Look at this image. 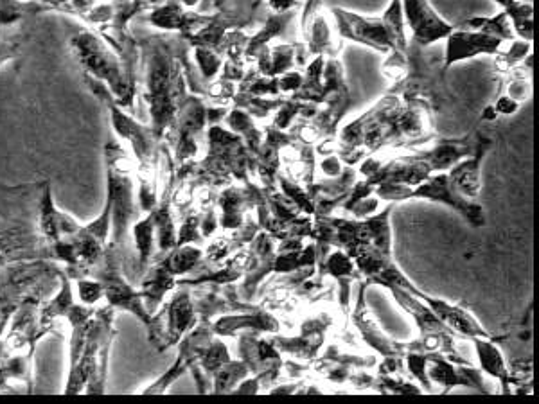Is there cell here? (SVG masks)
I'll return each mask as SVG.
<instances>
[{
    "label": "cell",
    "instance_id": "1",
    "mask_svg": "<svg viewBox=\"0 0 539 404\" xmlns=\"http://www.w3.org/2000/svg\"><path fill=\"white\" fill-rule=\"evenodd\" d=\"M137 42L141 49V69L135 115L141 119V114H146V123L155 137L164 142L173 128L178 108L189 94L186 80L189 45L184 36L171 33L146 36Z\"/></svg>",
    "mask_w": 539,
    "mask_h": 404
},
{
    "label": "cell",
    "instance_id": "2",
    "mask_svg": "<svg viewBox=\"0 0 539 404\" xmlns=\"http://www.w3.org/2000/svg\"><path fill=\"white\" fill-rule=\"evenodd\" d=\"M117 311L99 306L87 322L67 329L65 396H103L107 392L108 358L115 342Z\"/></svg>",
    "mask_w": 539,
    "mask_h": 404
},
{
    "label": "cell",
    "instance_id": "3",
    "mask_svg": "<svg viewBox=\"0 0 539 404\" xmlns=\"http://www.w3.org/2000/svg\"><path fill=\"white\" fill-rule=\"evenodd\" d=\"M103 162L107 171V200L110 207V243L121 257L124 273L139 281L137 261L133 254L132 227L142 212L137 203L135 160L132 153L114 133L103 146Z\"/></svg>",
    "mask_w": 539,
    "mask_h": 404
},
{
    "label": "cell",
    "instance_id": "4",
    "mask_svg": "<svg viewBox=\"0 0 539 404\" xmlns=\"http://www.w3.org/2000/svg\"><path fill=\"white\" fill-rule=\"evenodd\" d=\"M69 49L81 74L101 81L115 101L135 115L139 101L141 60L124 58L98 31L87 26L72 33Z\"/></svg>",
    "mask_w": 539,
    "mask_h": 404
},
{
    "label": "cell",
    "instance_id": "5",
    "mask_svg": "<svg viewBox=\"0 0 539 404\" xmlns=\"http://www.w3.org/2000/svg\"><path fill=\"white\" fill-rule=\"evenodd\" d=\"M45 259L38 230L36 182L0 187V264Z\"/></svg>",
    "mask_w": 539,
    "mask_h": 404
},
{
    "label": "cell",
    "instance_id": "6",
    "mask_svg": "<svg viewBox=\"0 0 539 404\" xmlns=\"http://www.w3.org/2000/svg\"><path fill=\"white\" fill-rule=\"evenodd\" d=\"M342 42L365 45L381 54L407 53L408 35L401 0H390L380 17H365L349 9L331 8Z\"/></svg>",
    "mask_w": 539,
    "mask_h": 404
},
{
    "label": "cell",
    "instance_id": "7",
    "mask_svg": "<svg viewBox=\"0 0 539 404\" xmlns=\"http://www.w3.org/2000/svg\"><path fill=\"white\" fill-rule=\"evenodd\" d=\"M65 270L49 259L0 264V333L15 309L27 299H49Z\"/></svg>",
    "mask_w": 539,
    "mask_h": 404
},
{
    "label": "cell",
    "instance_id": "8",
    "mask_svg": "<svg viewBox=\"0 0 539 404\" xmlns=\"http://www.w3.org/2000/svg\"><path fill=\"white\" fill-rule=\"evenodd\" d=\"M92 275H96L99 282L103 284L107 306L115 311L130 313L132 317L137 318L146 327L151 345L159 351L162 334H164L162 317L159 313L151 315L150 311L146 309L141 291L137 286H133L132 279L124 273L121 257L112 246L108 245L107 254L98 264V268L92 272Z\"/></svg>",
    "mask_w": 539,
    "mask_h": 404
},
{
    "label": "cell",
    "instance_id": "9",
    "mask_svg": "<svg viewBox=\"0 0 539 404\" xmlns=\"http://www.w3.org/2000/svg\"><path fill=\"white\" fill-rule=\"evenodd\" d=\"M374 194L380 198L381 202L398 203L421 198V200L442 203V205H448L453 211L459 212L460 216L468 221L471 227L480 229L486 225L484 207L478 202H469L460 194L455 193L446 173L432 175L430 178H426L425 182L414 185V187L398 184L376 185Z\"/></svg>",
    "mask_w": 539,
    "mask_h": 404
},
{
    "label": "cell",
    "instance_id": "10",
    "mask_svg": "<svg viewBox=\"0 0 539 404\" xmlns=\"http://www.w3.org/2000/svg\"><path fill=\"white\" fill-rule=\"evenodd\" d=\"M209 126V105L198 94L189 92L178 108L173 128L169 130L166 144L173 153L177 169L193 166L202 159Z\"/></svg>",
    "mask_w": 539,
    "mask_h": 404
},
{
    "label": "cell",
    "instance_id": "11",
    "mask_svg": "<svg viewBox=\"0 0 539 404\" xmlns=\"http://www.w3.org/2000/svg\"><path fill=\"white\" fill-rule=\"evenodd\" d=\"M216 336L213 331V324H205L198 322L195 329H191L189 333L178 342L177 360L169 367L160 378L155 379L150 385L137 390L135 394L139 396H160L166 394L168 388L177 383L178 379L186 376L189 370L195 367L200 358L204 356L205 349L209 347V343L213 342Z\"/></svg>",
    "mask_w": 539,
    "mask_h": 404
},
{
    "label": "cell",
    "instance_id": "12",
    "mask_svg": "<svg viewBox=\"0 0 539 404\" xmlns=\"http://www.w3.org/2000/svg\"><path fill=\"white\" fill-rule=\"evenodd\" d=\"M367 288L369 286L360 281L356 306H354L353 313H351V322H353L360 342L380 358H392V356L405 358L407 342H398V340L390 338L389 334L383 331L378 318L372 315L371 308H369V304L365 300Z\"/></svg>",
    "mask_w": 539,
    "mask_h": 404
},
{
    "label": "cell",
    "instance_id": "13",
    "mask_svg": "<svg viewBox=\"0 0 539 404\" xmlns=\"http://www.w3.org/2000/svg\"><path fill=\"white\" fill-rule=\"evenodd\" d=\"M157 313L162 317L164 327L159 352L177 347L178 342L198 324L193 291L187 290L184 286H177V290L169 295Z\"/></svg>",
    "mask_w": 539,
    "mask_h": 404
},
{
    "label": "cell",
    "instance_id": "14",
    "mask_svg": "<svg viewBox=\"0 0 539 404\" xmlns=\"http://www.w3.org/2000/svg\"><path fill=\"white\" fill-rule=\"evenodd\" d=\"M401 4L412 44L428 49L430 45L446 40L455 29L433 9L430 0H401Z\"/></svg>",
    "mask_w": 539,
    "mask_h": 404
},
{
    "label": "cell",
    "instance_id": "15",
    "mask_svg": "<svg viewBox=\"0 0 539 404\" xmlns=\"http://www.w3.org/2000/svg\"><path fill=\"white\" fill-rule=\"evenodd\" d=\"M495 141L489 133L477 128V146L468 157L459 160L455 166H451L446 175L450 180L455 193L460 194L469 202H477L482 191V164L486 160L489 151L493 150Z\"/></svg>",
    "mask_w": 539,
    "mask_h": 404
},
{
    "label": "cell",
    "instance_id": "16",
    "mask_svg": "<svg viewBox=\"0 0 539 404\" xmlns=\"http://www.w3.org/2000/svg\"><path fill=\"white\" fill-rule=\"evenodd\" d=\"M426 374L432 383L444 388L442 394H448L455 387L475 388L480 394H489L482 370L455 363L444 352H430Z\"/></svg>",
    "mask_w": 539,
    "mask_h": 404
},
{
    "label": "cell",
    "instance_id": "17",
    "mask_svg": "<svg viewBox=\"0 0 539 404\" xmlns=\"http://www.w3.org/2000/svg\"><path fill=\"white\" fill-rule=\"evenodd\" d=\"M507 42L495 38V36L486 35L482 31H471V29H462L455 26L451 35L446 38V53L442 60V67L450 71L455 63L466 62L477 56H496L504 49Z\"/></svg>",
    "mask_w": 539,
    "mask_h": 404
},
{
    "label": "cell",
    "instance_id": "18",
    "mask_svg": "<svg viewBox=\"0 0 539 404\" xmlns=\"http://www.w3.org/2000/svg\"><path fill=\"white\" fill-rule=\"evenodd\" d=\"M281 318L275 317L272 309L256 308L221 315L213 322V331L221 338H236L241 333L277 334L283 331Z\"/></svg>",
    "mask_w": 539,
    "mask_h": 404
},
{
    "label": "cell",
    "instance_id": "19",
    "mask_svg": "<svg viewBox=\"0 0 539 404\" xmlns=\"http://www.w3.org/2000/svg\"><path fill=\"white\" fill-rule=\"evenodd\" d=\"M211 18V13H196L186 9L178 0H166L157 8L146 11L144 20L151 27L159 29L162 33L171 35L189 36L204 27Z\"/></svg>",
    "mask_w": 539,
    "mask_h": 404
},
{
    "label": "cell",
    "instance_id": "20",
    "mask_svg": "<svg viewBox=\"0 0 539 404\" xmlns=\"http://www.w3.org/2000/svg\"><path fill=\"white\" fill-rule=\"evenodd\" d=\"M301 42L306 47L310 60L315 56H322L326 60L338 58L344 42L338 36L331 11L320 9L317 15H313L306 22V26L301 31Z\"/></svg>",
    "mask_w": 539,
    "mask_h": 404
},
{
    "label": "cell",
    "instance_id": "21",
    "mask_svg": "<svg viewBox=\"0 0 539 404\" xmlns=\"http://www.w3.org/2000/svg\"><path fill=\"white\" fill-rule=\"evenodd\" d=\"M317 273L322 277H331L338 286V306L345 317L351 311V286L353 282H360V273L351 255L342 248H331L329 254L317 264Z\"/></svg>",
    "mask_w": 539,
    "mask_h": 404
},
{
    "label": "cell",
    "instance_id": "22",
    "mask_svg": "<svg viewBox=\"0 0 539 404\" xmlns=\"http://www.w3.org/2000/svg\"><path fill=\"white\" fill-rule=\"evenodd\" d=\"M308 62H310V56L306 53V47L301 40H295V42L266 45L257 56L254 67L263 76L277 78L284 72L293 71L297 67L304 69Z\"/></svg>",
    "mask_w": 539,
    "mask_h": 404
},
{
    "label": "cell",
    "instance_id": "23",
    "mask_svg": "<svg viewBox=\"0 0 539 404\" xmlns=\"http://www.w3.org/2000/svg\"><path fill=\"white\" fill-rule=\"evenodd\" d=\"M236 338L239 342V356L250 370V376L272 370L284 372L283 354L277 351L272 338H265L259 333H241Z\"/></svg>",
    "mask_w": 539,
    "mask_h": 404
},
{
    "label": "cell",
    "instance_id": "24",
    "mask_svg": "<svg viewBox=\"0 0 539 404\" xmlns=\"http://www.w3.org/2000/svg\"><path fill=\"white\" fill-rule=\"evenodd\" d=\"M426 304L433 309V313L441 318L442 324L450 329L457 338H495L496 334L489 333L484 325L478 322L477 317L469 313L468 308L462 304H451L448 300L435 299L432 295H426Z\"/></svg>",
    "mask_w": 539,
    "mask_h": 404
},
{
    "label": "cell",
    "instance_id": "25",
    "mask_svg": "<svg viewBox=\"0 0 539 404\" xmlns=\"http://www.w3.org/2000/svg\"><path fill=\"white\" fill-rule=\"evenodd\" d=\"M297 11H288V13H266L265 20L261 26H257L250 36H248L247 47H245V62L247 65H254L259 53L265 49L266 45L274 44L275 40H283L284 36L290 33L293 24L297 22Z\"/></svg>",
    "mask_w": 539,
    "mask_h": 404
},
{
    "label": "cell",
    "instance_id": "26",
    "mask_svg": "<svg viewBox=\"0 0 539 404\" xmlns=\"http://www.w3.org/2000/svg\"><path fill=\"white\" fill-rule=\"evenodd\" d=\"M469 342H473L477 349L478 363L480 370L495 378L504 394H511V378H509V367L504 358V352L500 349V345L504 343V336L496 334L495 338H471Z\"/></svg>",
    "mask_w": 539,
    "mask_h": 404
},
{
    "label": "cell",
    "instance_id": "27",
    "mask_svg": "<svg viewBox=\"0 0 539 404\" xmlns=\"http://www.w3.org/2000/svg\"><path fill=\"white\" fill-rule=\"evenodd\" d=\"M137 288L141 291L144 306L151 315H155L162 308V304L168 300L169 295L177 290V277H173L159 263H151L148 270L142 273Z\"/></svg>",
    "mask_w": 539,
    "mask_h": 404
},
{
    "label": "cell",
    "instance_id": "28",
    "mask_svg": "<svg viewBox=\"0 0 539 404\" xmlns=\"http://www.w3.org/2000/svg\"><path fill=\"white\" fill-rule=\"evenodd\" d=\"M230 360L229 347L221 336H214L213 342L205 349L204 356L189 370L195 378L196 387L200 394H211L214 374Z\"/></svg>",
    "mask_w": 539,
    "mask_h": 404
},
{
    "label": "cell",
    "instance_id": "29",
    "mask_svg": "<svg viewBox=\"0 0 539 404\" xmlns=\"http://www.w3.org/2000/svg\"><path fill=\"white\" fill-rule=\"evenodd\" d=\"M132 245L135 261H137V272L139 279L142 273L148 270V266L153 263L157 255V239H155V223L151 212L141 214L132 227Z\"/></svg>",
    "mask_w": 539,
    "mask_h": 404
},
{
    "label": "cell",
    "instance_id": "30",
    "mask_svg": "<svg viewBox=\"0 0 539 404\" xmlns=\"http://www.w3.org/2000/svg\"><path fill=\"white\" fill-rule=\"evenodd\" d=\"M204 259V248L200 245H177L169 252L153 259V263L164 266L173 277L182 279L189 273L195 272Z\"/></svg>",
    "mask_w": 539,
    "mask_h": 404
},
{
    "label": "cell",
    "instance_id": "31",
    "mask_svg": "<svg viewBox=\"0 0 539 404\" xmlns=\"http://www.w3.org/2000/svg\"><path fill=\"white\" fill-rule=\"evenodd\" d=\"M223 123L229 130L238 133L239 137L245 142L248 151L252 155H256L259 148H261V144H263V139H265L263 124L257 123L252 115H248L245 110L236 108V106H230L229 112L223 117Z\"/></svg>",
    "mask_w": 539,
    "mask_h": 404
},
{
    "label": "cell",
    "instance_id": "32",
    "mask_svg": "<svg viewBox=\"0 0 539 404\" xmlns=\"http://www.w3.org/2000/svg\"><path fill=\"white\" fill-rule=\"evenodd\" d=\"M44 13H49V9L40 0H0V29L24 26Z\"/></svg>",
    "mask_w": 539,
    "mask_h": 404
},
{
    "label": "cell",
    "instance_id": "33",
    "mask_svg": "<svg viewBox=\"0 0 539 404\" xmlns=\"http://www.w3.org/2000/svg\"><path fill=\"white\" fill-rule=\"evenodd\" d=\"M324 65H326V58L322 56L311 58L302 72L301 88L290 97L297 101H308V103L320 105L324 97Z\"/></svg>",
    "mask_w": 539,
    "mask_h": 404
},
{
    "label": "cell",
    "instance_id": "34",
    "mask_svg": "<svg viewBox=\"0 0 539 404\" xmlns=\"http://www.w3.org/2000/svg\"><path fill=\"white\" fill-rule=\"evenodd\" d=\"M513 22L516 38L532 42L534 38V0H495Z\"/></svg>",
    "mask_w": 539,
    "mask_h": 404
},
{
    "label": "cell",
    "instance_id": "35",
    "mask_svg": "<svg viewBox=\"0 0 539 404\" xmlns=\"http://www.w3.org/2000/svg\"><path fill=\"white\" fill-rule=\"evenodd\" d=\"M462 29H471V31H482L489 36L500 38L504 42H513L516 38L514 33L513 22L504 9L500 13H496L493 17H473L459 24Z\"/></svg>",
    "mask_w": 539,
    "mask_h": 404
},
{
    "label": "cell",
    "instance_id": "36",
    "mask_svg": "<svg viewBox=\"0 0 539 404\" xmlns=\"http://www.w3.org/2000/svg\"><path fill=\"white\" fill-rule=\"evenodd\" d=\"M248 376H250V370L245 365V361L229 360L214 374L211 394H232L234 388L238 387L239 383Z\"/></svg>",
    "mask_w": 539,
    "mask_h": 404
},
{
    "label": "cell",
    "instance_id": "37",
    "mask_svg": "<svg viewBox=\"0 0 539 404\" xmlns=\"http://www.w3.org/2000/svg\"><path fill=\"white\" fill-rule=\"evenodd\" d=\"M529 54H532V42H527L522 38H514L513 42H507L504 49L495 56L493 67H495L496 78L513 71L514 67H518Z\"/></svg>",
    "mask_w": 539,
    "mask_h": 404
},
{
    "label": "cell",
    "instance_id": "38",
    "mask_svg": "<svg viewBox=\"0 0 539 404\" xmlns=\"http://www.w3.org/2000/svg\"><path fill=\"white\" fill-rule=\"evenodd\" d=\"M27 42H29V33L26 31V24L2 27L0 29V67L17 60Z\"/></svg>",
    "mask_w": 539,
    "mask_h": 404
},
{
    "label": "cell",
    "instance_id": "39",
    "mask_svg": "<svg viewBox=\"0 0 539 404\" xmlns=\"http://www.w3.org/2000/svg\"><path fill=\"white\" fill-rule=\"evenodd\" d=\"M72 288H74V295L76 300L87 306V308H99L101 302H105V291H103V284L99 282L96 275H78V277H71Z\"/></svg>",
    "mask_w": 539,
    "mask_h": 404
},
{
    "label": "cell",
    "instance_id": "40",
    "mask_svg": "<svg viewBox=\"0 0 539 404\" xmlns=\"http://www.w3.org/2000/svg\"><path fill=\"white\" fill-rule=\"evenodd\" d=\"M344 160L340 159L336 153H326V155H317V176L333 180L338 178L345 171Z\"/></svg>",
    "mask_w": 539,
    "mask_h": 404
},
{
    "label": "cell",
    "instance_id": "41",
    "mask_svg": "<svg viewBox=\"0 0 539 404\" xmlns=\"http://www.w3.org/2000/svg\"><path fill=\"white\" fill-rule=\"evenodd\" d=\"M279 81V90L284 97L293 96L302 85V72L299 69L284 72L281 76H277Z\"/></svg>",
    "mask_w": 539,
    "mask_h": 404
},
{
    "label": "cell",
    "instance_id": "42",
    "mask_svg": "<svg viewBox=\"0 0 539 404\" xmlns=\"http://www.w3.org/2000/svg\"><path fill=\"white\" fill-rule=\"evenodd\" d=\"M320 9H324V2H322V0H306V2L302 4L301 13H299V15H301V18H299V38H301V31L304 29V26H306V22H308L313 15H317Z\"/></svg>",
    "mask_w": 539,
    "mask_h": 404
},
{
    "label": "cell",
    "instance_id": "43",
    "mask_svg": "<svg viewBox=\"0 0 539 404\" xmlns=\"http://www.w3.org/2000/svg\"><path fill=\"white\" fill-rule=\"evenodd\" d=\"M302 8L301 0H266V9L270 13H288Z\"/></svg>",
    "mask_w": 539,
    "mask_h": 404
},
{
    "label": "cell",
    "instance_id": "44",
    "mask_svg": "<svg viewBox=\"0 0 539 404\" xmlns=\"http://www.w3.org/2000/svg\"><path fill=\"white\" fill-rule=\"evenodd\" d=\"M493 106H495L496 114L498 115H514L520 110V106L522 105H518V103L513 101L511 97L504 96V94H498Z\"/></svg>",
    "mask_w": 539,
    "mask_h": 404
},
{
    "label": "cell",
    "instance_id": "45",
    "mask_svg": "<svg viewBox=\"0 0 539 404\" xmlns=\"http://www.w3.org/2000/svg\"><path fill=\"white\" fill-rule=\"evenodd\" d=\"M133 2H135V6H137V8L141 9V15H144L146 11L157 8V6H160V4H164L166 0H133Z\"/></svg>",
    "mask_w": 539,
    "mask_h": 404
},
{
    "label": "cell",
    "instance_id": "46",
    "mask_svg": "<svg viewBox=\"0 0 539 404\" xmlns=\"http://www.w3.org/2000/svg\"><path fill=\"white\" fill-rule=\"evenodd\" d=\"M500 115L496 114L495 106L487 105L480 115V123H495Z\"/></svg>",
    "mask_w": 539,
    "mask_h": 404
},
{
    "label": "cell",
    "instance_id": "47",
    "mask_svg": "<svg viewBox=\"0 0 539 404\" xmlns=\"http://www.w3.org/2000/svg\"><path fill=\"white\" fill-rule=\"evenodd\" d=\"M178 2H180L184 8L191 9V11H193V9H195L196 6L202 2V0H178Z\"/></svg>",
    "mask_w": 539,
    "mask_h": 404
},
{
    "label": "cell",
    "instance_id": "48",
    "mask_svg": "<svg viewBox=\"0 0 539 404\" xmlns=\"http://www.w3.org/2000/svg\"><path fill=\"white\" fill-rule=\"evenodd\" d=\"M263 2H265V0H254L252 8L256 9V11H261V6H263Z\"/></svg>",
    "mask_w": 539,
    "mask_h": 404
}]
</instances>
